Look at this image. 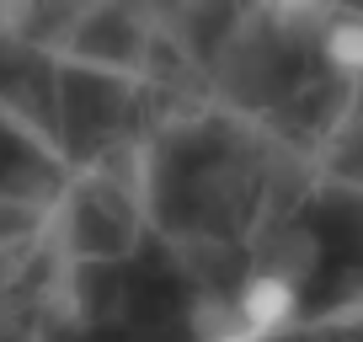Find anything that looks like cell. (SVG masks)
Listing matches in <instances>:
<instances>
[{
	"mask_svg": "<svg viewBox=\"0 0 363 342\" xmlns=\"http://www.w3.org/2000/svg\"><path fill=\"white\" fill-rule=\"evenodd\" d=\"M299 316V284L284 273V267H262L240 284L235 294V321L246 331H257L262 342H272L278 331H289Z\"/></svg>",
	"mask_w": 363,
	"mask_h": 342,
	"instance_id": "6da1fadb",
	"label": "cell"
},
{
	"mask_svg": "<svg viewBox=\"0 0 363 342\" xmlns=\"http://www.w3.org/2000/svg\"><path fill=\"white\" fill-rule=\"evenodd\" d=\"M320 54H326V65L337 70V75L358 80V75H363V22H358V16H347V22L326 27V38H320Z\"/></svg>",
	"mask_w": 363,
	"mask_h": 342,
	"instance_id": "7a4b0ae2",
	"label": "cell"
},
{
	"mask_svg": "<svg viewBox=\"0 0 363 342\" xmlns=\"http://www.w3.org/2000/svg\"><path fill=\"white\" fill-rule=\"evenodd\" d=\"M203 342H262V337H257V331H246L235 316H225L219 326H208V331H203Z\"/></svg>",
	"mask_w": 363,
	"mask_h": 342,
	"instance_id": "3957f363",
	"label": "cell"
}]
</instances>
